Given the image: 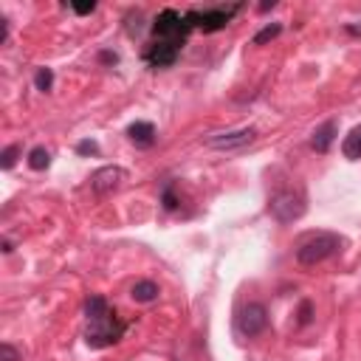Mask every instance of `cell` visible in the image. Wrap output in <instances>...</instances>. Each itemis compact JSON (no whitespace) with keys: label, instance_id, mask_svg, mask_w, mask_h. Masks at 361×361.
Returning <instances> with one entry per match:
<instances>
[{"label":"cell","instance_id":"6da1fadb","mask_svg":"<svg viewBox=\"0 0 361 361\" xmlns=\"http://www.w3.org/2000/svg\"><path fill=\"white\" fill-rule=\"evenodd\" d=\"M85 319H88V330H85V344L94 347V350H105V347H113L127 325L119 319L116 311H110L108 300L105 297H91L85 302Z\"/></svg>","mask_w":361,"mask_h":361},{"label":"cell","instance_id":"7a4b0ae2","mask_svg":"<svg viewBox=\"0 0 361 361\" xmlns=\"http://www.w3.org/2000/svg\"><path fill=\"white\" fill-rule=\"evenodd\" d=\"M341 243H344V240H341L339 235H333V232H316V235H311L308 240L300 243L297 260H300L302 265H319V263H325L327 257L339 254V251H341Z\"/></svg>","mask_w":361,"mask_h":361},{"label":"cell","instance_id":"3957f363","mask_svg":"<svg viewBox=\"0 0 361 361\" xmlns=\"http://www.w3.org/2000/svg\"><path fill=\"white\" fill-rule=\"evenodd\" d=\"M189 31H192V26L186 23V15L181 17L175 9H164V12L156 17V23H153V34H156V40H161V43H172V45H178V48H184V43H186Z\"/></svg>","mask_w":361,"mask_h":361},{"label":"cell","instance_id":"277c9868","mask_svg":"<svg viewBox=\"0 0 361 361\" xmlns=\"http://www.w3.org/2000/svg\"><path fill=\"white\" fill-rule=\"evenodd\" d=\"M268 212L274 214L279 223H294V221H300L302 214L308 212V203H305V195L302 192L282 189V192H277L268 200Z\"/></svg>","mask_w":361,"mask_h":361},{"label":"cell","instance_id":"5b68a950","mask_svg":"<svg viewBox=\"0 0 361 361\" xmlns=\"http://www.w3.org/2000/svg\"><path fill=\"white\" fill-rule=\"evenodd\" d=\"M243 6H214V9H203V12H189L186 15V23L192 29H203L206 34L212 31H221L229 26V20L240 12Z\"/></svg>","mask_w":361,"mask_h":361},{"label":"cell","instance_id":"8992f818","mask_svg":"<svg viewBox=\"0 0 361 361\" xmlns=\"http://www.w3.org/2000/svg\"><path fill=\"white\" fill-rule=\"evenodd\" d=\"M265 325H268V311H265V305H260V302H249L243 311H240V316H237V330L243 333V336H260L263 330H265Z\"/></svg>","mask_w":361,"mask_h":361},{"label":"cell","instance_id":"52a82bcc","mask_svg":"<svg viewBox=\"0 0 361 361\" xmlns=\"http://www.w3.org/2000/svg\"><path fill=\"white\" fill-rule=\"evenodd\" d=\"M257 138V130L254 127H243V130H232V133H221V135H212L209 138V147L212 150H240V147H249V144Z\"/></svg>","mask_w":361,"mask_h":361},{"label":"cell","instance_id":"ba28073f","mask_svg":"<svg viewBox=\"0 0 361 361\" xmlns=\"http://www.w3.org/2000/svg\"><path fill=\"white\" fill-rule=\"evenodd\" d=\"M124 181H127V172H124L121 167H102V170H96V172L91 175V189H94L96 195H110V192H116Z\"/></svg>","mask_w":361,"mask_h":361},{"label":"cell","instance_id":"9c48e42d","mask_svg":"<svg viewBox=\"0 0 361 361\" xmlns=\"http://www.w3.org/2000/svg\"><path fill=\"white\" fill-rule=\"evenodd\" d=\"M178 54H181L178 45L156 40V43L147 45V51H144V59H147V65H153V68H170V65H175Z\"/></svg>","mask_w":361,"mask_h":361},{"label":"cell","instance_id":"30bf717a","mask_svg":"<svg viewBox=\"0 0 361 361\" xmlns=\"http://www.w3.org/2000/svg\"><path fill=\"white\" fill-rule=\"evenodd\" d=\"M127 138L135 144V147H141V150L153 147V144H156V127H153V121H133L127 127Z\"/></svg>","mask_w":361,"mask_h":361},{"label":"cell","instance_id":"8fae6325","mask_svg":"<svg viewBox=\"0 0 361 361\" xmlns=\"http://www.w3.org/2000/svg\"><path fill=\"white\" fill-rule=\"evenodd\" d=\"M336 130H339L336 119H327L322 127H316V130H314L311 147H314L316 153H327V150H330V144H333V138H336Z\"/></svg>","mask_w":361,"mask_h":361},{"label":"cell","instance_id":"7c38bea8","mask_svg":"<svg viewBox=\"0 0 361 361\" xmlns=\"http://www.w3.org/2000/svg\"><path fill=\"white\" fill-rule=\"evenodd\" d=\"M159 285L153 282V279H141V282H135L133 285V291H130V297L135 300V302H141V305H147V302H156L159 300Z\"/></svg>","mask_w":361,"mask_h":361},{"label":"cell","instance_id":"4fadbf2b","mask_svg":"<svg viewBox=\"0 0 361 361\" xmlns=\"http://www.w3.org/2000/svg\"><path fill=\"white\" fill-rule=\"evenodd\" d=\"M341 153H344V159H350V161H358V159H361V124H355V127L344 135Z\"/></svg>","mask_w":361,"mask_h":361},{"label":"cell","instance_id":"5bb4252c","mask_svg":"<svg viewBox=\"0 0 361 361\" xmlns=\"http://www.w3.org/2000/svg\"><path fill=\"white\" fill-rule=\"evenodd\" d=\"M48 164H51V153H48L45 147H34V150L29 153V167H31V170L40 172V170H45Z\"/></svg>","mask_w":361,"mask_h":361},{"label":"cell","instance_id":"9a60e30c","mask_svg":"<svg viewBox=\"0 0 361 361\" xmlns=\"http://www.w3.org/2000/svg\"><path fill=\"white\" fill-rule=\"evenodd\" d=\"M279 34H282V23H268L265 29H260V31L254 34V45H263V43L279 37Z\"/></svg>","mask_w":361,"mask_h":361},{"label":"cell","instance_id":"2e32d148","mask_svg":"<svg viewBox=\"0 0 361 361\" xmlns=\"http://www.w3.org/2000/svg\"><path fill=\"white\" fill-rule=\"evenodd\" d=\"M34 85H37V91L48 94L51 85H54V71H51V68H40L37 74H34Z\"/></svg>","mask_w":361,"mask_h":361},{"label":"cell","instance_id":"e0dca14e","mask_svg":"<svg viewBox=\"0 0 361 361\" xmlns=\"http://www.w3.org/2000/svg\"><path fill=\"white\" fill-rule=\"evenodd\" d=\"M17 156H20V144H12V147H6L3 156H0V167H3V170H12L15 161H17Z\"/></svg>","mask_w":361,"mask_h":361},{"label":"cell","instance_id":"ac0fdd59","mask_svg":"<svg viewBox=\"0 0 361 361\" xmlns=\"http://www.w3.org/2000/svg\"><path fill=\"white\" fill-rule=\"evenodd\" d=\"M0 361H20L17 347H15V344H9V341H3V344H0Z\"/></svg>","mask_w":361,"mask_h":361},{"label":"cell","instance_id":"d6986e66","mask_svg":"<svg viewBox=\"0 0 361 361\" xmlns=\"http://www.w3.org/2000/svg\"><path fill=\"white\" fill-rule=\"evenodd\" d=\"M77 153H80V156H99V144L91 141V138H85V141L77 144Z\"/></svg>","mask_w":361,"mask_h":361},{"label":"cell","instance_id":"ffe728a7","mask_svg":"<svg viewBox=\"0 0 361 361\" xmlns=\"http://www.w3.org/2000/svg\"><path fill=\"white\" fill-rule=\"evenodd\" d=\"M311 314H314V305L311 302H302L300 305V325H308L311 322Z\"/></svg>","mask_w":361,"mask_h":361},{"label":"cell","instance_id":"44dd1931","mask_svg":"<svg viewBox=\"0 0 361 361\" xmlns=\"http://www.w3.org/2000/svg\"><path fill=\"white\" fill-rule=\"evenodd\" d=\"M71 9H74L77 15H91V12H96V3L91 0V3H71Z\"/></svg>","mask_w":361,"mask_h":361},{"label":"cell","instance_id":"7402d4cb","mask_svg":"<svg viewBox=\"0 0 361 361\" xmlns=\"http://www.w3.org/2000/svg\"><path fill=\"white\" fill-rule=\"evenodd\" d=\"M175 206H178V200L172 195V186H164V209H175Z\"/></svg>","mask_w":361,"mask_h":361},{"label":"cell","instance_id":"603a6c76","mask_svg":"<svg viewBox=\"0 0 361 361\" xmlns=\"http://www.w3.org/2000/svg\"><path fill=\"white\" fill-rule=\"evenodd\" d=\"M0 43H9V20L0 17Z\"/></svg>","mask_w":361,"mask_h":361},{"label":"cell","instance_id":"cb8c5ba5","mask_svg":"<svg viewBox=\"0 0 361 361\" xmlns=\"http://www.w3.org/2000/svg\"><path fill=\"white\" fill-rule=\"evenodd\" d=\"M99 59H102V62H108V65H116V62H119V57H116L113 51H102V54H99Z\"/></svg>","mask_w":361,"mask_h":361},{"label":"cell","instance_id":"d4e9b609","mask_svg":"<svg viewBox=\"0 0 361 361\" xmlns=\"http://www.w3.org/2000/svg\"><path fill=\"white\" fill-rule=\"evenodd\" d=\"M3 251H6V254H12V251H15V246H12V240H6V237H3Z\"/></svg>","mask_w":361,"mask_h":361}]
</instances>
